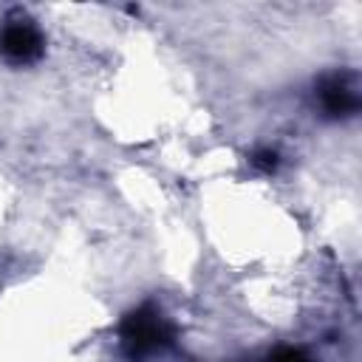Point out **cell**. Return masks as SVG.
<instances>
[{"label":"cell","instance_id":"6da1fadb","mask_svg":"<svg viewBox=\"0 0 362 362\" xmlns=\"http://www.w3.org/2000/svg\"><path fill=\"white\" fill-rule=\"evenodd\" d=\"M0 54L11 62H31L42 54V34L25 17L6 20L0 25Z\"/></svg>","mask_w":362,"mask_h":362},{"label":"cell","instance_id":"7a4b0ae2","mask_svg":"<svg viewBox=\"0 0 362 362\" xmlns=\"http://www.w3.org/2000/svg\"><path fill=\"white\" fill-rule=\"evenodd\" d=\"M122 334H124V342H127L136 354H141V351H156L158 345L167 342V325H164L161 314L153 311V308H141V311L130 314Z\"/></svg>","mask_w":362,"mask_h":362},{"label":"cell","instance_id":"3957f363","mask_svg":"<svg viewBox=\"0 0 362 362\" xmlns=\"http://www.w3.org/2000/svg\"><path fill=\"white\" fill-rule=\"evenodd\" d=\"M320 105L328 116H348L359 107V96H356V88L348 82V76H328L322 85H320Z\"/></svg>","mask_w":362,"mask_h":362},{"label":"cell","instance_id":"277c9868","mask_svg":"<svg viewBox=\"0 0 362 362\" xmlns=\"http://www.w3.org/2000/svg\"><path fill=\"white\" fill-rule=\"evenodd\" d=\"M252 164H257L260 170H274V164H277V153H274V150H257L255 158H252Z\"/></svg>","mask_w":362,"mask_h":362},{"label":"cell","instance_id":"5b68a950","mask_svg":"<svg viewBox=\"0 0 362 362\" xmlns=\"http://www.w3.org/2000/svg\"><path fill=\"white\" fill-rule=\"evenodd\" d=\"M272 362H308L300 351H291V348H283V351H277L274 356H272Z\"/></svg>","mask_w":362,"mask_h":362}]
</instances>
